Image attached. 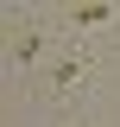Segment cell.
<instances>
[{
    "label": "cell",
    "mask_w": 120,
    "mask_h": 127,
    "mask_svg": "<svg viewBox=\"0 0 120 127\" xmlns=\"http://www.w3.org/2000/svg\"><path fill=\"white\" fill-rule=\"evenodd\" d=\"M107 13H114V6H101V0H95V6H76V13H70V26H101Z\"/></svg>",
    "instance_id": "cell-1"
}]
</instances>
